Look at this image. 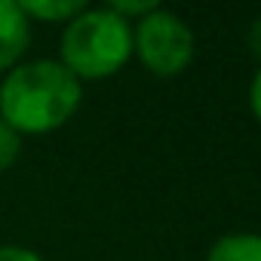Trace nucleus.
Instances as JSON below:
<instances>
[{"mask_svg": "<svg viewBox=\"0 0 261 261\" xmlns=\"http://www.w3.org/2000/svg\"><path fill=\"white\" fill-rule=\"evenodd\" d=\"M80 80L53 59L13 68L0 86V120L16 133L43 136L65 126L80 108Z\"/></svg>", "mask_w": 261, "mask_h": 261, "instance_id": "1", "label": "nucleus"}, {"mask_svg": "<svg viewBox=\"0 0 261 261\" xmlns=\"http://www.w3.org/2000/svg\"><path fill=\"white\" fill-rule=\"evenodd\" d=\"M133 56V25L114 10H83L62 34V65L77 80L117 74Z\"/></svg>", "mask_w": 261, "mask_h": 261, "instance_id": "2", "label": "nucleus"}, {"mask_svg": "<svg viewBox=\"0 0 261 261\" xmlns=\"http://www.w3.org/2000/svg\"><path fill=\"white\" fill-rule=\"evenodd\" d=\"M133 53L142 59V65L151 74L175 77L194 59V31L188 28L185 19L157 7L154 13H148L145 19L136 22Z\"/></svg>", "mask_w": 261, "mask_h": 261, "instance_id": "3", "label": "nucleus"}, {"mask_svg": "<svg viewBox=\"0 0 261 261\" xmlns=\"http://www.w3.org/2000/svg\"><path fill=\"white\" fill-rule=\"evenodd\" d=\"M31 43V19L13 0H0V71L13 68Z\"/></svg>", "mask_w": 261, "mask_h": 261, "instance_id": "4", "label": "nucleus"}, {"mask_svg": "<svg viewBox=\"0 0 261 261\" xmlns=\"http://www.w3.org/2000/svg\"><path fill=\"white\" fill-rule=\"evenodd\" d=\"M206 261H261V233H227L212 243Z\"/></svg>", "mask_w": 261, "mask_h": 261, "instance_id": "5", "label": "nucleus"}, {"mask_svg": "<svg viewBox=\"0 0 261 261\" xmlns=\"http://www.w3.org/2000/svg\"><path fill=\"white\" fill-rule=\"evenodd\" d=\"M19 7L28 19L40 22H71L86 10V4H80V0H25Z\"/></svg>", "mask_w": 261, "mask_h": 261, "instance_id": "6", "label": "nucleus"}, {"mask_svg": "<svg viewBox=\"0 0 261 261\" xmlns=\"http://www.w3.org/2000/svg\"><path fill=\"white\" fill-rule=\"evenodd\" d=\"M19 151H22V136L16 133L13 126H7L4 120H0V172L16 163Z\"/></svg>", "mask_w": 261, "mask_h": 261, "instance_id": "7", "label": "nucleus"}, {"mask_svg": "<svg viewBox=\"0 0 261 261\" xmlns=\"http://www.w3.org/2000/svg\"><path fill=\"white\" fill-rule=\"evenodd\" d=\"M108 10H114L120 19H126V22H129V16L145 19L148 13H154V10H157V4H154V0H114V4H108Z\"/></svg>", "mask_w": 261, "mask_h": 261, "instance_id": "8", "label": "nucleus"}, {"mask_svg": "<svg viewBox=\"0 0 261 261\" xmlns=\"http://www.w3.org/2000/svg\"><path fill=\"white\" fill-rule=\"evenodd\" d=\"M0 261H43L22 246H0Z\"/></svg>", "mask_w": 261, "mask_h": 261, "instance_id": "9", "label": "nucleus"}, {"mask_svg": "<svg viewBox=\"0 0 261 261\" xmlns=\"http://www.w3.org/2000/svg\"><path fill=\"white\" fill-rule=\"evenodd\" d=\"M249 105H252V114H255L258 123H261V68H258V74L252 77V86H249Z\"/></svg>", "mask_w": 261, "mask_h": 261, "instance_id": "10", "label": "nucleus"}, {"mask_svg": "<svg viewBox=\"0 0 261 261\" xmlns=\"http://www.w3.org/2000/svg\"><path fill=\"white\" fill-rule=\"evenodd\" d=\"M246 40H249L252 53L261 59V19H255V22H252V28H249V34H246Z\"/></svg>", "mask_w": 261, "mask_h": 261, "instance_id": "11", "label": "nucleus"}]
</instances>
